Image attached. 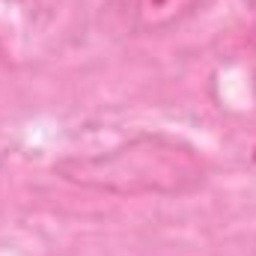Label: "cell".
<instances>
[{"instance_id":"6da1fadb","label":"cell","mask_w":256,"mask_h":256,"mask_svg":"<svg viewBox=\"0 0 256 256\" xmlns=\"http://www.w3.org/2000/svg\"><path fill=\"white\" fill-rule=\"evenodd\" d=\"M54 173L72 185L116 196H176L206 182V164L194 146L164 134H143L98 155L63 158Z\"/></svg>"},{"instance_id":"7a4b0ae2","label":"cell","mask_w":256,"mask_h":256,"mask_svg":"<svg viewBox=\"0 0 256 256\" xmlns=\"http://www.w3.org/2000/svg\"><path fill=\"white\" fill-rule=\"evenodd\" d=\"M194 0H126L128 18L137 27H164L179 18V12H188Z\"/></svg>"},{"instance_id":"3957f363","label":"cell","mask_w":256,"mask_h":256,"mask_svg":"<svg viewBox=\"0 0 256 256\" xmlns=\"http://www.w3.org/2000/svg\"><path fill=\"white\" fill-rule=\"evenodd\" d=\"M248 6H250V9H256V0H248Z\"/></svg>"}]
</instances>
